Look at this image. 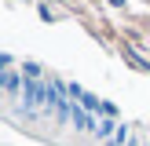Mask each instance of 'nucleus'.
Returning a JSON list of instances; mask_svg holds the SVG:
<instances>
[{
    "label": "nucleus",
    "mask_w": 150,
    "mask_h": 146,
    "mask_svg": "<svg viewBox=\"0 0 150 146\" xmlns=\"http://www.w3.org/2000/svg\"><path fill=\"white\" fill-rule=\"evenodd\" d=\"M22 69H26V88H22V99H18V113L22 117H37L40 106L48 110V102H51V80L40 77L37 62H26Z\"/></svg>",
    "instance_id": "nucleus-1"
},
{
    "label": "nucleus",
    "mask_w": 150,
    "mask_h": 146,
    "mask_svg": "<svg viewBox=\"0 0 150 146\" xmlns=\"http://www.w3.org/2000/svg\"><path fill=\"white\" fill-rule=\"evenodd\" d=\"M73 128H77V131H84V135H95V131H99V117L77 106V110H73Z\"/></svg>",
    "instance_id": "nucleus-2"
},
{
    "label": "nucleus",
    "mask_w": 150,
    "mask_h": 146,
    "mask_svg": "<svg viewBox=\"0 0 150 146\" xmlns=\"http://www.w3.org/2000/svg\"><path fill=\"white\" fill-rule=\"evenodd\" d=\"M22 88H26L22 73H18V69H7V73H4V91L15 95V99H22Z\"/></svg>",
    "instance_id": "nucleus-3"
},
{
    "label": "nucleus",
    "mask_w": 150,
    "mask_h": 146,
    "mask_svg": "<svg viewBox=\"0 0 150 146\" xmlns=\"http://www.w3.org/2000/svg\"><path fill=\"white\" fill-rule=\"evenodd\" d=\"M128 139H132V128H128V124H121V128H117V135L110 139L106 146H128Z\"/></svg>",
    "instance_id": "nucleus-4"
},
{
    "label": "nucleus",
    "mask_w": 150,
    "mask_h": 146,
    "mask_svg": "<svg viewBox=\"0 0 150 146\" xmlns=\"http://www.w3.org/2000/svg\"><path fill=\"white\" fill-rule=\"evenodd\" d=\"M128 146H143V139H139V135H132V139H128Z\"/></svg>",
    "instance_id": "nucleus-5"
},
{
    "label": "nucleus",
    "mask_w": 150,
    "mask_h": 146,
    "mask_svg": "<svg viewBox=\"0 0 150 146\" xmlns=\"http://www.w3.org/2000/svg\"><path fill=\"white\" fill-rule=\"evenodd\" d=\"M146 146H150V142H146Z\"/></svg>",
    "instance_id": "nucleus-6"
}]
</instances>
